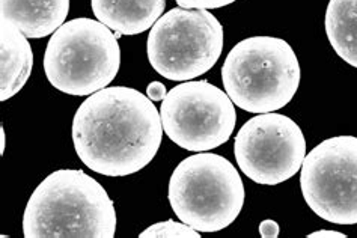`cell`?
I'll return each mask as SVG.
<instances>
[{
    "mask_svg": "<svg viewBox=\"0 0 357 238\" xmlns=\"http://www.w3.org/2000/svg\"><path fill=\"white\" fill-rule=\"evenodd\" d=\"M116 209L97 179L80 169L50 174L29 198L26 238H114Z\"/></svg>",
    "mask_w": 357,
    "mask_h": 238,
    "instance_id": "2",
    "label": "cell"
},
{
    "mask_svg": "<svg viewBox=\"0 0 357 238\" xmlns=\"http://www.w3.org/2000/svg\"><path fill=\"white\" fill-rule=\"evenodd\" d=\"M300 188L309 208L335 225L357 223V137L323 140L305 157Z\"/></svg>",
    "mask_w": 357,
    "mask_h": 238,
    "instance_id": "8",
    "label": "cell"
},
{
    "mask_svg": "<svg viewBox=\"0 0 357 238\" xmlns=\"http://www.w3.org/2000/svg\"><path fill=\"white\" fill-rule=\"evenodd\" d=\"M92 13L109 29L127 36L140 35L165 14L166 0H91Z\"/></svg>",
    "mask_w": 357,
    "mask_h": 238,
    "instance_id": "11",
    "label": "cell"
},
{
    "mask_svg": "<svg viewBox=\"0 0 357 238\" xmlns=\"http://www.w3.org/2000/svg\"><path fill=\"white\" fill-rule=\"evenodd\" d=\"M324 24L336 54L357 68V0H331Z\"/></svg>",
    "mask_w": 357,
    "mask_h": 238,
    "instance_id": "13",
    "label": "cell"
},
{
    "mask_svg": "<svg viewBox=\"0 0 357 238\" xmlns=\"http://www.w3.org/2000/svg\"><path fill=\"white\" fill-rule=\"evenodd\" d=\"M160 117L166 136L192 152L225 145L237 124L236 106L229 95L206 80L176 84L162 101Z\"/></svg>",
    "mask_w": 357,
    "mask_h": 238,
    "instance_id": "7",
    "label": "cell"
},
{
    "mask_svg": "<svg viewBox=\"0 0 357 238\" xmlns=\"http://www.w3.org/2000/svg\"><path fill=\"white\" fill-rule=\"evenodd\" d=\"M279 225L278 222L271 221V218H266L259 223V234L262 238H278L279 237Z\"/></svg>",
    "mask_w": 357,
    "mask_h": 238,
    "instance_id": "16",
    "label": "cell"
},
{
    "mask_svg": "<svg viewBox=\"0 0 357 238\" xmlns=\"http://www.w3.org/2000/svg\"><path fill=\"white\" fill-rule=\"evenodd\" d=\"M0 131H2V154H3V152H5V139H6V136H5V131H3V128L0 130Z\"/></svg>",
    "mask_w": 357,
    "mask_h": 238,
    "instance_id": "19",
    "label": "cell"
},
{
    "mask_svg": "<svg viewBox=\"0 0 357 238\" xmlns=\"http://www.w3.org/2000/svg\"><path fill=\"white\" fill-rule=\"evenodd\" d=\"M300 77L293 47L276 36L246 38L232 47L222 66L225 92L238 109L257 115L284 109Z\"/></svg>",
    "mask_w": 357,
    "mask_h": 238,
    "instance_id": "3",
    "label": "cell"
},
{
    "mask_svg": "<svg viewBox=\"0 0 357 238\" xmlns=\"http://www.w3.org/2000/svg\"><path fill=\"white\" fill-rule=\"evenodd\" d=\"M318 237H336V238H345L347 235L342 232H337V231H332V230H321V231H315L311 232L307 235V238H318Z\"/></svg>",
    "mask_w": 357,
    "mask_h": 238,
    "instance_id": "18",
    "label": "cell"
},
{
    "mask_svg": "<svg viewBox=\"0 0 357 238\" xmlns=\"http://www.w3.org/2000/svg\"><path fill=\"white\" fill-rule=\"evenodd\" d=\"M175 216L199 232H218L236 222L244 205V186L228 158L199 152L184 158L169 181Z\"/></svg>",
    "mask_w": 357,
    "mask_h": 238,
    "instance_id": "5",
    "label": "cell"
},
{
    "mask_svg": "<svg viewBox=\"0 0 357 238\" xmlns=\"http://www.w3.org/2000/svg\"><path fill=\"white\" fill-rule=\"evenodd\" d=\"M166 88L162 82H153L148 84L146 88V95L153 101H163L166 97Z\"/></svg>",
    "mask_w": 357,
    "mask_h": 238,
    "instance_id": "17",
    "label": "cell"
},
{
    "mask_svg": "<svg viewBox=\"0 0 357 238\" xmlns=\"http://www.w3.org/2000/svg\"><path fill=\"white\" fill-rule=\"evenodd\" d=\"M178 6L187 9H219L228 6L237 0H175Z\"/></svg>",
    "mask_w": 357,
    "mask_h": 238,
    "instance_id": "15",
    "label": "cell"
},
{
    "mask_svg": "<svg viewBox=\"0 0 357 238\" xmlns=\"http://www.w3.org/2000/svg\"><path fill=\"white\" fill-rule=\"evenodd\" d=\"M43 65L53 88L73 97H89L116 77L118 36L98 20L74 18L52 35Z\"/></svg>",
    "mask_w": 357,
    "mask_h": 238,
    "instance_id": "4",
    "label": "cell"
},
{
    "mask_svg": "<svg viewBox=\"0 0 357 238\" xmlns=\"http://www.w3.org/2000/svg\"><path fill=\"white\" fill-rule=\"evenodd\" d=\"M70 0H0V20L32 40L49 36L67 20Z\"/></svg>",
    "mask_w": 357,
    "mask_h": 238,
    "instance_id": "10",
    "label": "cell"
},
{
    "mask_svg": "<svg viewBox=\"0 0 357 238\" xmlns=\"http://www.w3.org/2000/svg\"><path fill=\"white\" fill-rule=\"evenodd\" d=\"M223 43V26L208 9L178 6L149 29L148 61L165 79L189 82L218 64Z\"/></svg>",
    "mask_w": 357,
    "mask_h": 238,
    "instance_id": "6",
    "label": "cell"
},
{
    "mask_svg": "<svg viewBox=\"0 0 357 238\" xmlns=\"http://www.w3.org/2000/svg\"><path fill=\"white\" fill-rule=\"evenodd\" d=\"M163 124L154 101L128 87L89 95L73 119V144L82 163L105 177H127L151 163Z\"/></svg>",
    "mask_w": 357,
    "mask_h": 238,
    "instance_id": "1",
    "label": "cell"
},
{
    "mask_svg": "<svg viewBox=\"0 0 357 238\" xmlns=\"http://www.w3.org/2000/svg\"><path fill=\"white\" fill-rule=\"evenodd\" d=\"M234 156L253 183L276 186L302 169L306 140L296 121L275 112L259 113L238 130Z\"/></svg>",
    "mask_w": 357,
    "mask_h": 238,
    "instance_id": "9",
    "label": "cell"
},
{
    "mask_svg": "<svg viewBox=\"0 0 357 238\" xmlns=\"http://www.w3.org/2000/svg\"><path fill=\"white\" fill-rule=\"evenodd\" d=\"M140 238H199L201 232L193 230L192 226L181 222L178 223L172 218L165 222L154 223L144 232H140Z\"/></svg>",
    "mask_w": 357,
    "mask_h": 238,
    "instance_id": "14",
    "label": "cell"
},
{
    "mask_svg": "<svg viewBox=\"0 0 357 238\" xmlns=\"http://www.w3.org/2000/svg\"><path fill=\"white\" fill-rule=\"evenodd\" d=\"M33 53L29 38L8 22L0 20V100L20 92L29 80Z\"/></svg>",
    "mask_w": 357,
    "mask_h": 238,
    "instance_id": "12",
    "label": "cell"
}]
</instances>
